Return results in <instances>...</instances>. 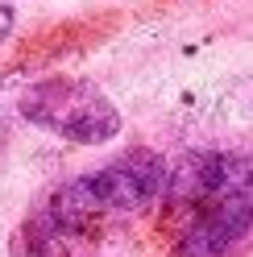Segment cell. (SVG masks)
<instances>
[{"label": "cell", "mask_w": 253, "mask_h": 257, "mask_svg": "<svg viewBox=\"0 0 253 257\" xmlns=\"http://www.w3.org/2000/svg\"><path fill=\"white\" fill-rule=\"evenodd\" d=\"M166 224L179 257H224L253 228V162L191 150L166 174Z\"/></svg>", "instance_id": "6da1fadb"}, {"label": "cell", "mask_w": 253, "mask_h": 257, "mask_svg": "<svg viewBox=\"0 0 253 257\" xmlns=\"http://www.w3.org/2000/svg\"><path fill=\"white\" fill-rule=\"evenodd\" d=\"M9 34H13V9L5 5V0H0V42H5Z\"/></svg>", "instance_id": "5b68a950"}, {"label": "cell", "mask_w": 253, "mask_h": 257, "mask_svg": "<svg viewBox=\"0 0 253 257\" xmlns=\"http://www.w3.org/2000/svg\"><path fill=\"white\" fill-rule=\"evenodd\" d=\"M21 120L75 146H108L120 133V112L83 75H42L17 95Z\"/></svg>", "instance_id": "3957f363"}, {"label": "cell", "mask_w": 253, "mask_h": 257, "mask_svg": "<svg viewBox=\"0 0 253 257\" xmlns=\"http://www.w3.org/2000/svg\"><path fill=\"white\" fill-rule=\"evenodd\" d=\"M166 174H170L166 162L154 150L120 154L116 162L87 170L54 191L50 203H46V232L79 240L104 228V224L150 212L166 191Z\"/></svg>", "instance_id": "7a4b0ae2"}, {"label": "cell", "mask_w": 253, "mask_h": 257, "mask_svg": "<svg viewBox=\"0 0 253 257\" xmlns=\"http://www.w3.org/2000/svg\"><path fill=\"white\" fill-rule=\"evenodd\" d=\"M208 150L253 162V75L228 79L208 108Z\"/></svg>", "instance_id": "277c9868"}]
</instances>
